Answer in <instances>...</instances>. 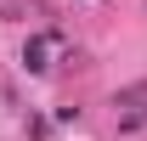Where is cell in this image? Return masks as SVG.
Returning <instances> with one entry per match:
<instances>
[{
	"label": "cell",
	"instance_id": "1",
	"mask_svg": "<svg viewBox=\"0 0 147 141\" xmlns=\"http://www.w3.org/2000/svg\"><path fill=\"white\" fill-rule=\"evenodd\" d=\"M23 68H28V73H45V68H51V62H45V40H28V45H23Z\"/></svg>",
	"mask_w": 147,
	"mask_h": 141
}]
</instances>
